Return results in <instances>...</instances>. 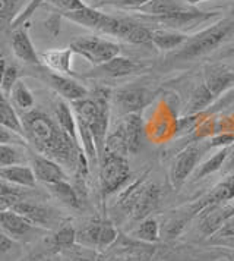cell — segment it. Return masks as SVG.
I'll return each instance as SVG.
<instances>
[{
  "label": "cell",
  "mask_w": 234,
  "mask_h": 261,
  "mask_svg": "<svg viewBox=\"0 0 234 261\" xmlns=\"http://www.w3.org/2000/svg\"><path fill=\"white\" fill-rule=\"evenodd\" d=\"M21 120L26 143L31 144L40 154L57 162L60 166L75 167L79 176L86 175V155L58 122L40 110L23 112Z\"/></svg>",
  "instance_id": "obj_1"
},
{
  "label": "cell",
  "mask_w": 234,
  "mask_h": 261,
  "mask_svg": "<svg viewBox=\"0 0 234 261\" xmlns=\"http://www.w3.org/2000/svg\"><path fill=\"white\" fill-rule=\"evenodd\" d=\"M119 204L133 220L147 219L160 204V190L155 184L138 180L122 192Z\"/></svg>",
  "instance_id": "obj_2"
},
{
  "label": "cell",
  "mask_w": 234,
  "mask_h": 261,
  "mask_svg": "<svg viewBox=\"0 0 234 261\" xmlns=\"http://www.w3.org/2000/svg\"><path fill=\"white\" fill-rule=\"evenodd\" d=\"M231 31H234V18L217 22L210 28L200 31L196 36L189 37L186 43L174 55V59L190 60L200 55H205L217 47Z\"/></svg>",
  "instance_id": "obj_3"
},
{
  "label": "cell",
  "mask_w": 234,
  "mask_h": 261,
  "mask_svg": "<svg viewBox=\"0 0 234 261\" xmlns=\"http://www.w3.org/2000/svg\"><path fill=\"white\" fill-rule=\"evenodd\" d=\"M69 47L73 53L85 58L94 66H101L120 53V47L116 43L95 36L76 37L70 41Z\"/></svg>",
  "instance_id": "obj_4"
},
{
  "label": "cell",
  "mask_w": 234,
  "mask_h": 261,
  "mask_svg": "<svg viewBox=\"0 0 234 261\" xmlns=\"http://www.w3.org/2000/svg\"><path fill=\"white\" fill-rule=\"evenodd\" d=\"M100 184L104 195L120 190L130 178V167L126 157L104 153L100 159Z\"/></svg>",
  "instance_id": "obj_5"
},
{
  "label": "cell",
  "mask_w": 234,
  "mask_h": 261,
  "mask_svg": "<svg viewBox=\"0 0 234 261\" xmlns=\"http://www.w3.org/2000/svg\"><path fill=\"white\" fill-rule=\"evenodd\" d=\"M117 239V229L107 219H94L76 232V242L86 247L105 248Z\"/></svg>",
  "instance_id": "obj_6"
},
{
  "label": "cell",
  "mask_w": 234,
  "mask_h": 261,
  "mask_svg": "<svg viewBox=\"0 0 234 261\" xmlns=\"http://www.w3.org/2000/svg\"><path fill=\"white\" fill-rule=\"evenodd\" d=\"M108 34L133 44H152V30L126 18H116Z\"/></svg>",
  "instance_id": "obj_7"
},
{
  "label": "cell",
  "mask_w": 234,
  "mask_h": 261,
  "mask_svg": "<svg viewBox=\"0 0 234 261\" xmlns=\"http://www.w3.org/2000/svg\"><path fill=\"white\" fill-rule=\"evenodd\" d=\"M63 16L66 19L72 21V22H75V24L91 28V30H97V31H101L104 34H108L111 25H113L114 19H116L114 16H110L107 13L100 12L95 8H91L88 5L83 9H79V11L63 13Z\"/></svg>",
  "instance_id": "obj_8"
},
{
  "label": "cell",
  "mask_w": 234,
  "mask_h": 261,
  "mask_svg": "<svg viewBox=\"0 0 234 261\" xmlns=\"http://www.w3.org/2000/svg\"><path fill=\"white\" fill-rule=\"evenodd\" d=\"M199 216V230L207 235H215L222 226L225 225V222H228L234 216L233 205H211L207 207L205 210H202Z\"/></svg>",
  "instance_id": "obj_9"
},
{
  "label": "cell",
  "mask_w": 234,
  "mask_h": 261,
  "mask_svg": "<svg viewBox=\"0 0 234 261\" xmlns=\"http://www.w3.org/2000/svg\"><path fill=\"white\" fill-rule=\"evenodd\" d=\"M234 198V175H230L227 178L221 180L217 187H214L210 194H207L203 198H200L195 205H192V208L187 212L186 220L192 219L193 216H198L202 210H205L207 207L211 205H217L222 202L230 201Z\"/></svg>",
  "instance_id": "obj_10"
},
{
  "label": "cell",
  "mask_w": 234,
  "mask_h": 261,
  "mask_svg": "<svg viewBox=\"0 0 234 261\" xmlns=\"http://www.w3.org/2000/svg\"><path fill=\"white\" fill-rule=\"evenodd\" d=\"M31 167L34 170L37 180H40V182H43L46 185H53V184H57V182L68 180V176H66L63 167L60 166L57 162L48 159L46 155H33Z\"/></svg>",
  "instance_id": "obj_11"
},
{
  "label": "cell",
  "mask_w": 234,
  "mask_h": 261,
  "mask_svg": "<svg viewBox=\"0 0 234 261\" xmlns=\"http://www.w3.org/2000/svg\"><path fill=\"white\" fill-rule=\"evenodd\" d=\"M12 50L18 59L33 66H43L40 55L35 51L34 44L28 34L26 27H18L12 33Z\"/></svg>",
  "instance_id": "obj_12"
},
{
  "label": "cell",
  "mask_w": 234,
  "mask_h": 261,
  "mask_svg": "<svg viewBox=\"0 0 234 261\" xmlns=\"http://www.w3.org/2000/svg\"><path fill=\"white\" fill-rule=\"evenodd\" d=\"M214 16H217V12H200V11H195V9H186V11L171 13V15L155 16L154 19L168 27L170 30L179 31V30H183L187 27H193L200 22H205Z\"/></svg>",
  "instance_id": "obj_13"
},
{
  "label": "cell",
  "mask_w": 234,
  "mask_h": 261,
  "mask_svg": "<svg viewBox=\"0 0 234 261\" xmlns=\"http://www.w3.org/2000/svg\"><path fill=\"white\" fill-rule=\"evenodd\" d=\"M203 85L210 90V93L217 98L224 91L234 85V69L224 65H212L205 69Z\"/></svg>",
  "instance_id": "obj_14"
},
{
  "label": "cell",
  "mask_w": 234,
  "mask_h": 261,
  "mask_svg": "<svg viewBox=\"0 0 234 261\" xmlns=\"http://www.w3.org/2000/svg\"><path fill=\"white\" fill-rule=\"evenodd\" d=\"M9 208L15 210L16 213L22 214L25 219H28L34 226L48 227L54 222V213L46 205H41L38 202H33L30 200H19L13 202Z\"/></svg>",
  "instance_id": "obj_15"
},
{
  "label": "cell",
  "mask_w": 234,
  "mask_h": 261,
  "mask_svg": "<svg viewBox=\"0 0 234 261\" xmlns=\"http://www.w3.org/2000/svg\"><path fill=\"white\" fill-rule=\"evenodd\" d=\"M199 157H200V151H199L198 147H195V145L187 147L186 150H183L180 154L175 157L174 163L171 166V173H170L171 184H173L174 188L182 187V184L186 180L187 176L190 175V172L196 166Z\"/></svg>",
  "instance_id": "obj_16"
},
{
  "label": "cell",
  "mask_w": 234,
  "mask_h": 261,
  "mask_svg": "<svg viewBox=\"0 0 234 261\" xmlns=\"http://www.w3.org/2000/svg\"><path fill=\"white\" fill-rule=\"evenodd\" d=\"M46 81L48 85L62 97H65L66 100L70 101H76L85 98L88 95V91L85 87H82L81 84L76 83L75 80L69 78L68 75H60L56 72H47Z\"/></svg>",
  "instance_id": "obj_17"
},
{
  "label": "cell",
  "mask_w": 234,
  "mask_h": 261,
  "mask_svg": "<svg viewBox=\"0 0 234 261\" xmlns=\"http://www.w3.org/2000/svg\"><path fill=\"white\" fill-rule=\"evenodd\" d=\"M151 98V93L143 88H126L114 95V101L119 110H122L125 115L139 113L140 109L147 106Z\"/></svg>",
  "instance_id": "obj_18"
},
{
  "label": "cell",
  "mask_w": 234,
  "mask_h": 261,
  "mask_svg": "<svg viewBox=\"0 0 234 261\" xmlns=\"http://www.w3.org/2000/svg\"><path fill=\"white\" fill-rule=\"evenodd\" d=\"M72 48H53L47 50L40 55L41 65L47 68L48 71L56 72L60 75H73L72 71Z\"/></svg>",
  "instance_id": "obj_19"
},
{
  "label": "cell",
  "mask_w": 234,
  "mask_h": 261,
  "mask_svg": "<svg viewBox=\"0 0 234 261\" xmlns=\"http://www.w3.org/2000/svg\"><path fill=\"white\" fill-rule=\"evenodd\" d=\"M0 227L13 239L28 235L34 225L25 219L22 214L16 213L12 208H3L0 210Z\"/></svg>",
  "instance_id": "obj_20"
},
{
  "label": "cell",
  "mask_w": 234,
  "mask_h": 261,
  "mask_svg": "<svg viewBox=\"0 0 234 261\" xmlns=\"http://www.w3.org/2000/svg\"><path fill=\"white\" fill-rule=\"evenodd\" d=\"M125 132V138L128 143L129 153L136 154L142 148V140H143V122L139 113H130L125 115V120L120 125Z\"/></svg>",
  "instance_id": "obj_21"
},
{
  "label": "cell",
  "mask_w": 234,
  "mask_h": 261,
  "mask_svg": "<svg viewBox=\"0 0 234 261\" xmlns=\"http://www.w3.org/2000/svg\"><path fill=\"white\" fill-rule=\"evenodd\" d=\"M0 178L19 188H34L37 182L31 165L0 167Z\"/></svg>",
  "instance_id": "obj_22"
},
{
  "label": "cell",
  "mask_w": 234,
  "mask_h": 261,
  "mask_svg": "<svg viewBox=\"0 0 234 261\" xmlns=\"http://www.w3.org/2000/svg\"><path fill=\"white\" fill-rule=\"evenodd\" d=\"M140 69V65L135 60L116 56L114 59L108 60L107 63L97 66V71L110 78H120V76H128L130 73H135Z\"/></svg>",
  "instance_id": "obj_23"
},
{
  "label": "cell",
  "mask_w": 234,
  "mask_h": 261,
  "mask_svg": "<svg viewBox=\"0 0 234 261\" xmlns=\"http://www.w3.org/2000/svg\"><path fill=\"white\" fill-rule=\"evenodd\" d=\"M0 125L8 128L12 132H15L16 135L22 137L25 140L21 116L16 113L15 107L12 105L11 98L8 95L3 94L2 91H0Z\"/></svg>",
  "instance_id": "obj_24"
},
{
  "label": "cell",
  "mask_w": 234,
  "mask_h": 261,
  "mask_svg": "<svg viewBox=\"0 0 234 261\" xmlns=\"http://www.w3.org/2000/svg\"><path fill=\"white\" fill-rule=\"evenodd\" d=\"M187 38L189 37L175 30H168V28L152 30V44L160 50H173L175 47H182L187 41Z\"/></svg>",
  "instance_id": "obj_25"
},
{
  "label": "cell",
  "mask_w": 234,
  "mask_h": 261,
  "mask_svg": "<svg viewBox=\"0 0 234 261\" xmlns=\"http://www.w3.org/2000/svg\"><path fill=\"white\" fill-rule=\"evenodd\" d=\"M189 8H186L185 5H182L179 0H150L147 5H143L139 11L143 13L152 15L155 16H164V15H171L175 12H182L186 11Z\"/></svg>",
  "instance_id": "obj_26"
},
{
  "label": "cell",
  "mask_w": 234,
  "mask_h": 261,
  "mask_svg": "<svg viewBox=\"0 0 234 261\" xmlns=\"http://www.w3.org/2000/svg\"><path fill=\"white\" fill-rule=\"evenodd\" d=\"M47 187L58 201L69 205L72 208H81V198H79L76 190L70 185L68 180L57 182V184H53V185H47Z\"/></svg>",
  "instance_id": "obj_27"
},
{
  "label": "cell",
  "mask_w": 234,
  "mask_h": 261,
  "mask_svg": "<svg viewBox=\"0 0 234 261\" xmlns=\"http://www.w3.org/2000/svg\"><path fill=\"white\" fill-rule=\"evenodd\" d=\"M75 242H76V230L70 225H63L62 227H58L57 230L47 239V244L50 245V248L56 252L73 247Z\"/></svg>",
  "instance_id": "obj_28"
},
{
  "label": "cell",
  "mask_w": 234,
  "mask_h": 261,
  "mask_svg": "<svg viewBox=\"0 0 234 261\" xmlns=\"http://www.w3.org/2000/svg\"><path fill=\"white\" fill-rule=\"evenodd\" d=\"M56 118H57L58 125L65 129V132L78 143V123H76V118H75V113H72V109L65 101H58L57 103V106H56Z\"/></svg>",
  "instance_id": "obj_29"
},
{
  "label": "cell",
  "mask_w": 234,
  "mask_h": 261,
  "mask_svg": "<svg viewBox=\"0 0 234 261\" xmlns=\"http://www.w3.org/2000/svg\"><path fill=\"white\" fill-rule=\"evenodd\" d=\"M25 162H26L25 151L18 147V144H0V167L23 165Z\"/></svg>",
  "instance_id": "obj_30"
},
{
  "label": "cell",
  "mask_w": 234,
  "mask_h": 261,
  "mask_svg": "<svg viewBox=\"0 0 234 261\" xmlns=\"http://www.w3.org/2000/svg\"><path fill=\"white\" fill-rule=\"evenodd\" d=\"M104 153H110V154L122 155V157H126L129 154L128 143H126V138H125V132L123 128L119 126L113 134H110L105 140V148ZM103 153V154H104Z\"/></svg>",
  "instance_id": "obj_31"
},
{
  "label": "cell",
  "mask_w": 234,
  "mask_h": 261,
  "mask_svg": "<svg viewBox=\"0 0 234 261\" xmlns=\"http://www.w3.org/2000/svg\"><path fill=\"white\" fill-rule=\"evenodd\" d=\"M11 100H13L15 106H18L19 109H22L23 112H28L31 107L34 106V97H33V93L31 90L26 87V84L23 81H18L15 84L13 90H12Z\"/></svg>",
  "instance_id": "obj_32"
},
{
  "label": "cell",
  "mask_w": 234,
  "mask_h": 261,
  "mask_svg": "<svg viewBox=\"0 0 234 261\" xmlns=\"http://www.w3.org/2000/svg\"><path fill=\"white\" fill-rule=\"evenodd\" d=\"M23 188L15 187L9 182L0 178V205L9 208L13 202L19 201L23 198Z\"/></svg>",
  "instance_id": "obj_33"
},
{
  "label": "cell",
  "mask_w": 234,
  "mask_h": 261,
  "mask_svg": "<svg viewBox=\"0 0 234 261\" xmlns=\"http://www.w3.org/2000/svg\"><path fill=\"white\" fill-rule=\"evenodd\" d=\"M214 100H215V98H214V95L210 93V90H208L203 84H200L198 88L193 91L192 97H190V101H189V112H190V113L199 112V110L205 109L207 106H210Z\"/></svg>",
  "instance_id": "obj_34"
},
{
  "label": "cell",
  "mask_w": 234,
  "mask_h": 261,
  "mask_svg": "<svg viewBox=\"0 0 234 261\" xmlns=\"http://www.w3.org/2000/svg\"><path fill=\"white\" fill-rule=\"evenodd\" d=\"M136 235L145 242H155L160 239V227L158 222L152 217H147L142 220L139 227L136 229Z\"/></svg>",
  "instance_id": "obj_35"
},
{
  "label": "cell",
  "mask_w": 234,
  "mask_h": 261,
  "mask_svg": "<svg viewBox=\"0 0 234 261\" xmlns=\"http://www.w3.org/2000/svg\"><path fill=\"white\" fill-rule=\"evenodd\" d=\"M228 154H230V148H222V150H220L217 154L212 155L207 163H203V165H202V167L199 169L196 178H203V176L210 175V173H212V172L218 170V169L222 166L224 160L228 157Z\"/></svg>",
  "instance_id": "obj_36"
},
{
  "label": "cell",
  "mask_w": 234,
  "mask_h": 261,
  "mask_svg": "<svg viewBox=\"0 0 234 261\" xmlns=\"http://www.w3.org/2000/svg\"><path fill=\"white\" fill-rule=\"evenodd\" d=\"M18 68L12 63H8L6 65V69H5V75H3V81H2V93L8 97H11L12 90L15 87V84L19 81L18 78Z\"/></svg>",
  "instance_id": "obj_37"
},
{
  "label": "cell",
  "mask_w": 234,
  "mask_h": 261,
  "mask_svg": "<svg viewBox=\"0 0 234 261\" xmlns=\"http://www.w3.org/2000/svg\"><path fill=\"white\" fill-rule=\"evenodd\" d=\"M47 2H48V5H51L54 9H57L62 15H63V13L79 11V9H83V8L86 6L83 0H47Z\"/></svg>",
  "instance_id": "obj_38"
},
{
  "label": "cell",
  "mask_w": 234,
  "mask_h": 261,
  "mask_svg": "<svg viewBox=\"0 0 234 261\" xmlns=\"http://www.w3.org/2000/svg\"><path fill=\"white\" fill-rule=\"evenodd\" d=\"M43 2L44 0H33V2H30V5L23 9L22 12L18 13L13 19L11 21V25L13 28H18V27H23L25 22L33 16V13L35 12V9H38L41 5H43Z\"/></svg>",
  "instance_id": "obj_39"
},
{
  "label": "cell",
  "mask_w": 234,
  "mask_h": 261,
  "mask_svg": "<svg viewBox=\"0 0 234 261\" xmlns=\"http://www.w3.org/2000/svg\"><path fill=\"white\" fill-rule=\"evenodd\" d=\"M214 237L220 238V239H225L227 242H230V244L234 245V216L228 222H225V225L222 226Z\"/></svg>",
  "instance_id": "obj_40"
},
{
  "label": "cell",
  "mask_w": 234,
  "mask_h": 261,
  "mask_svg": "<svg viewBox=\"0 0 234 261\" xmlns=\"http://www.w3.org/2000/svg\"><path fill=\"white\" fill-rule=\"evenodd\" d=\"M16 0H0V28L12 16Z\"/></svg>",
  "instance_id": "obj_41"
},
{
  "label": "cell",
  "mask_w": 234,
  "mask_h": 261,
  "mask_svg": "<svg viewBox=\"0 0 234 261\" xmlns=\"http://www.w3.org/2000/svg\"><path fill=\"white\" fill-rule=\"evenodd\" d=\"M2 143H11V144H25L26 141L22 137L16 135L15 132H12L8 128L0 125V144Z\"/></svg>",
  "instance_id": "obj_42"
},
{
  "label": "cell",
  "mask_w": 234,
  "mask_h": 261,
  "mask_svg": "<svg viewBox=\"0 0 234 261\" xmlns=\"http://www.w3.org/2000/svg\"><path fill=\"white\" fill-rule=\"evenodd\" d=\"M15 248H16V244L13 238L9 237L6 232H0V257L9 254Z\"/></svg>",
  "instance_id": "obj_43"
},
{
  "label": "cell",
  "mask_w": 234,
  "mask_h": 261,
  "mask_svg": "<svg viewBox=\"0 0 234 261\" xmlns=\"http://www.w3.org/2000/svg\"><path fill=\"white\" fill-rule=\"evenodd\" d=\"M150 0H117V5L120 6H128V8H133V9H140L143 5H147Z\"/></svg>",
  "instance_id": "obj_44"
},
{
  "label": "cell",
  "mask_w": 234,
  "mask_h": 261,
  "mask_svg": "<svg viewBox=\"0 0 234 261\" xmlns=\"http://www.w3.org/2000/svg\"><path fill=\"white\" fill-rule=\"evenodd\" d=\"M6 65H8V62L5 60L3 56H0V90H2V81H3V75H5Z\"/></svg>",
  "instance_id": "obj_45"
},
{
  "label": "cell",
  "mask_w": 234,
  "mask_h": 261,
  "mask_svg": "<svg viewBox=\"0 0 234 261\" xmlns=\"http://www.w3.org/2000/svg\"><path fill=\"white\" fill-rule=\"evenodd\" d=\"M228 169L234 170V151L230 154V162H228Z\"/></svg>",
  "instance_id": "obj_46"
},
{
  "label": "cell",
  "mask_w": 234,
  "mask_h": 261,
  "mask_svg": "<svg viewBox=\"0 0 234 261\" xmlns=\"http://www.w3.org/2000/svg\"><path fill=\"white\" fill-rule=\"evenodd\" d=\"M189 5H196V3H200V2H205V0H186Z\"/></svg>",
  "instance_id": "obj_47"
},
{
  "label": "cell",
  "mask_w": 234,
  "mask_h": 261,
  "mask_svg": "<svg viewBox=\"0 0 234 261\" xmlns=\"http://www.w3.org/2000/svg\"><path fill=\"white\" fill-rule=\"evenodd\" d=\"M227 56H230V55H234V46L233 47H230L228 50H227V53H225Z\"/></svg>",
  "instance_id": "obj_48"
},
{
  "label": "cell",
  "mask_w": 234,
  "mask_h": 261,
  "mask_svg": "<svg viewBox=\"0 0 234 261\" xmlns=\"http://www.w3.org/2000/svg\"><path fill=\"white\" fill-rule=\"evenodd\" d=\"M70 261H90V260H86V258H73V260H70Z\"/></svg>",
  "instance_id": "obj_49"
},
{
  "label": "cell",
  "mask_w": 234,
  "mask_h": 261,
  "mask_svg": "<svg viewBox=\"0 0 234 261\" xmlns=\"http://www.w3.org/2000/svg\"><path fill=\"white\" fill-rule=\"evenodd\" d=\"M231 15L234 16V3H233V6H231Z\"/></svg>",
  "instance_id": "obj_50"
},
{
  "label": "cell",
  "mask_w": 234,
  "mask_h": 261,
  "mask_svg": "<svg viewBox=\"0 0 234 261\" xmlns=\"http://www.w3.org/2000/svg\"><path fill=\"white\" fill-rule=\"evenodd\" d=\"M47 261H50V260H47Z\"/></svg>",
  "instance_id": "obj_51"
}]
</instances>
